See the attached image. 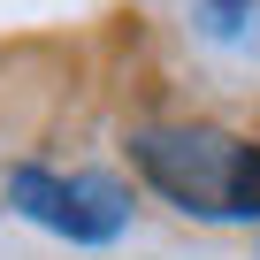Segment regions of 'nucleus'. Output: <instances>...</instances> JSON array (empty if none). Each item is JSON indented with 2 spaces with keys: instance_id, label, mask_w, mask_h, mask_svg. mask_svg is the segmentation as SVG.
Returning <instances> with one entry per match:
<instances>
[{
  "instance_id": "7ed1b4c3",
  "label": "nucleus",
  "mask_w": 260,
  "mask_h": 260,
  "mask_svg": "<svg viewBox=\"0 0 260 260\" xmlns=\"http://www.w3.org/2000/svg\"><path fill=\"white\" fill-rule=\"evenodd\" d=\"M230 214H237V222H260V138L237 146V169H230Z\"/></svg>"
},
{
  "instance_id": "f03ea898",
  "label": "nucleus",
  "mask_w": 260,
  "mask_h": 260,
  "mask_svg": "<svg viewBox=\"0 0 260 260\" xmlns=\"http://www.w3.org/2000/svg\"><path fill=\"white\" fill-rule=\"evenodd\" d=\"M8 199H16L31 222L61 230L69 245H107V237H122V230H130V191H122L115 176H54V169H16V176H8Z\"/></svg>"
},
{
  "instance_id": "f257e3e1",
  "label": "nucleus",
  "mask_w": 260,
  "mask_h": 260,
  "mask_svg": "<svg viewBox=\"0 0 260 260\" xmlns=\"http://www.w3.org/2000/svg\"><path fill=\"white\" fill-rule=\"evenodd\" d=\"M230 130L214 122H176V130H138L130 138V161L146 169V184L161 199H176L184 214H230V169H237Z\"/></svg>"
}]
</instances>
